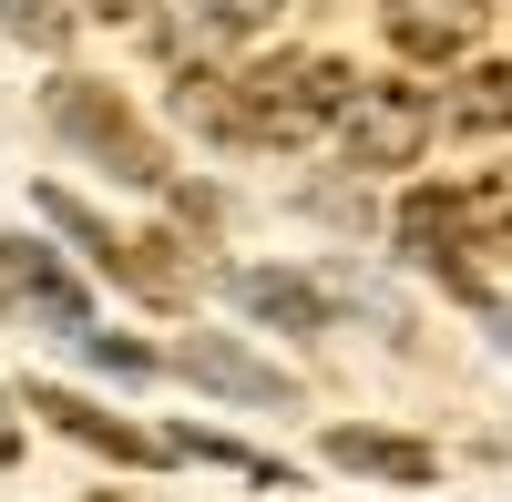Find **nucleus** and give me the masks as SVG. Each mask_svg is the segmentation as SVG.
<instances>
[{
  "label": "nucleus",
  "instance_id": "obj_1",
  "mask_svg": "<svg viewBox=\"0 0 512 502\" xmlns=\"http://www.w3.org/2000/svg\"><path fill=\"white\" fill-rule=\"evenodd\" d=\"M349 62H328V52H277V62H256V72H236V82H216V103H195L216 134H236V144H308V134H328L338 113H349Z\"/></svg>",
  "mask_w": 512,
  "mask_h": 502
},
{
  "label": "nucleus",
  "instance_id": "obj_2",
  "mask_svg": "<svg viewBox=\"0 0 512 502\" xmlns=\"http://www.w3.org/2000/svg\"><path fill=\"white\" fill-rule=\"evenodd\" d=\"M41 103H52V123H62V134H72L82 154H103L123 185H175V175H164V154H154V134H144V123H134V113H123V103L103 93V82L62 72L52 93H41Z\"/></svg>",
  "mask_w": 512,
  "mask_h": 502
},
{
  "label": "nucleus",
  "instance_id": "obj_3",
  "mask_svg": "<svg viewBox=\"0 0 512 502\" xmlns=\"http://www.w3.org/2000/svg\"><path fill=\"white\" fill-rule=\"evenodd\" d=\"M41 226H62V236L82 246V257H93L103 277H123L134 298H154V308H185V267H164L175 246H154V236H113V226H103L82 195H52V185H41Z\"/></svg>",
  "mask_w": 512,
  "mask_h": 502
},
{
  "label": "nucleus",
  "instance_id": "obj_4",
  "mask_svg": "<svg viewBox=\"0 0 512 502\" xmlns=\"http://www.w3.org/2000/svg\"><path fill=\"white\" fill-rule=\"evenodd\" d=\"M420 144H431V103L410 82H359L349 113H338V154L359 175H400V164H420Z\"/></svg>",
  "mask_w": 512,
  "mask_h": 502
},
{
  "label": "nucleus",
  "instance_id": "obj_5",
  "mask_svg": "<svg viewBox=\"0 0 512 502\" xmlns=\"http://www.w3.org/2000/svg\"><path fill=\"white\" fill-rule=\"evenodd\" d=\"M0 308L31 318V328H72L82 339V277L62 257H41L31 236H0Z\"/></svg>",
  "mask_w": 512,
  "mask_h": 502
},
{
  "label": "nucleus",
  "instance_id": "obj_6",
  "mask_svg": "<svg viewBox=\"0 0 512 502\" xmlns=\"http://www.w3.org/2000/svg\"><path fill=\"white\" fill-rule=\"evenodd\" d=\"M267 11H277V0H164L154 41H164V62H175V72H205V62H226Z\"/></svg>",
  "mask_w": 512,
  "mask_h": 502
},
{
  "label": "nucleus",
  "instance_id": "obj_7",
  "mask_svg": "<svg viewBox=\"0 0 512 502\" xmlns=\"http://www.w3.org/2000/svg\"><path fill=\"white\" fill-rule=\"evenodd\" d=\"M175 369H185L195 390H216V400H246V410H287V400H297L287 369H267L256 349H236V339H185Z\"/></svg>",
  "mask_w": 512,
  "mask_h": 502
},
{
  "label": "nucleus",
  "instance_id": "obj_8",
  "mask_svg": "<svg viewBox=\"0 0 512 502\" xmlns=\"http://www.w3.org/2000/svg\"><path fill=\"white\" fill-rule=\"evenodd\" d=\"M379 21H390V41L410 62H451L482 31V0H379Z\"/></svg>",
  "mask_w": 512,
  "mask_h": 502
},
{
  "label": "nucleus",
  "instance_id": "obj_9",
  "mask_svg": "<svg viewBox=\"0 0 512 502\" xmlns=\"http://www.w3.org/2000/svg\"><path fill=\"white\" fill-rule=\"evenodd\" d=\"M31 410H41V421H52V431H72V441H93V451H113V462H164V451H175V441H144L134 421H113V410H93V400H72V390H52V380L31 390Z\"/></svg>",
  "mask_w": 512,
  "mask_h": 502
},
{
  "label": "nucleus",
  "instance_id": "obj_10",
  "mask_svg": "<svg viewBox=\"0 0 512 502\" xmlns=\"http://www.w3.org/2000/svg\"><path fill=\"white\" fill-rule=\"evenodd\" d=\"M226 298L256 308L267 328H287V339H297V328H328V298H318L308 277H287V267H236V277H226Z\"/></svg>",
  "mask_w": 512,
  "mask_h": 502
},
{
  "label": "nucleus",
  "instance_id": "obj_11",
  "mask_svg": "<svg viewBox=\"0 0 512 502\" xmlns=\"http://www.w3.org/2000/svg\"><path fill=\"white\" fill-rule=\"evenodd\" d=\"M328 462H349V472H379V482H431L441 462H431V451H420V441H400V431H328Z\"/></svg>",
  "mask_w": 512,
  "mask_h": 502
},
{
  "label": "nucleus",
  "instance_id": "obj_12",
  "mask_svg": "<svg viewBox=\"0 0 512 502\" xmlns=\"http://www.w3.org/2000/svg\"><path fill=\"white\" fill-rule=\"evenodd\" d=\"M472 134H512V62H482L472 82H461V103H451Z\"/></svg>",
  "mask_w": 512,
  "mask_h": 502
},
{
  "label": "nucleus",
  "instance_id": "obj_13",
  "mask_svg": "<svg viewBox=\"0 0 512 502\" xmlns=\"http://www.w3.org/2000/svg\"><path fill=\"white\" fill-rule=\"evenodd\" d=\"M0 31H11V41H62L72 11H62V0H0Z\"/></svg>",
  "mask_w": 512,
  "mask_h": 502
},
{
  "label": "nucleus",
  "instance_id": "obj_14",
  "mask_svg": "<svg viewBox=\"0 0 512 502\" xmlns=\"http://www.w3.org/2000/svg\"><path fill=\"white\" fill-rule=\"evenodd\" d=\"M82 349H93V369H113V380H144V369H154L144 339H93V328H82Z\"/></svg>",
  "mask_w": 512,
  "mask_h": 502
},
{
  "label": "nucleus",
  "instance_id": "obj_15",
  "mask_svg": "<svg viewBox=\"0 0 512 502\" xmlns=\"http://www.w3.org/2000/svg\"><path fill=\"white\" fill-rule=\"evenodd\" d=\"M21 462V421H11V390H0V472Z\"/></svg>",
  "mask_w": 512,
  "mask_h": 502
},
{
  "label": "nucleus",
  "instance_id": "obj_16",
  "mask_svg": "<svg viewBox=\"0 0 512 502\" xmlns=\"http://www.w3.org/2000/svg\"><path fill=\"white\" fill-rule=\"evenodd\" d=\"M82 11H103V21H134V11H154V0H82Z\"/></svg>",
  "mask_w": 512,
  "mask_h": 502
},
{
  "label": "nucleus",
  "instance_id": "obj_17",
  "mask_svg": "<svg viewBox=\"0 0 512 502\" xmlns=\"http://www.w3.org/2000/svg\"><path fill=\"white\" fill-rule=\"evenodd\" d=\"M492 339H502V349H512V308H492Z\"/></svg>",
  "mask_w": 512,
  "mask_h": 502
},
{
  "label": "nucleus",
  "instance_id": "obj_18",
  "mask_svg": "<svg viewBox=\"0 0 512 502\" xmlns=\"http://www.w3.org/2000/svg\"><path fill=\"white\" fill-rule=\"evenodd\" d=\"M93 502H123V492H93Z\"/></svg>",
  "mask_w": 512,
  "mask_h": 502
}]
</instances>
